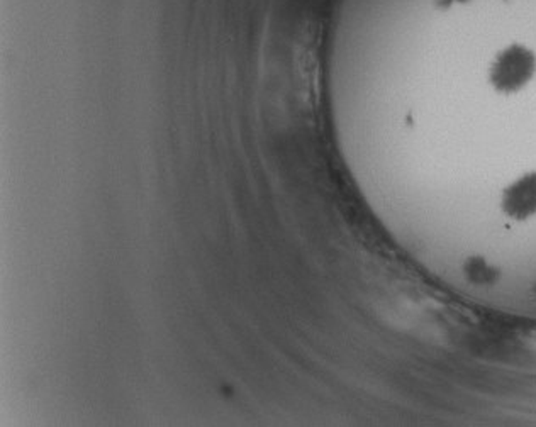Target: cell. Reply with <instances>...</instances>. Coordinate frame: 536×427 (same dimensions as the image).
Listing matches in <instances>:
<instances>
[{"label":"cell","instance_id":"cell-1","mask_svg":"<svg viewBox=\"0 0 536 427\" xmlns=\"http://www.w3.org/2000/svg\"><path fill=\"white\" fill-rule=\"evenodd\" d=\"M535 73V53L523 44H511L495 57L489 80L497 92L509 95L523 90Z\"/></svg>","mask_w":536,"mask_h":427},{"label":"cell","instance_id":"cell-2","mask_svg":"<svg viewBox=\"0 0 536 427\" xmlns=\"http://www.w3.org/2000/svg\"><path fill=\"white\" fill-rule=\"evenodd\" d=\"M502 210L515 221L536 216V173L523 175L504 190Z\"/></svg>","mask_w":536,"mask_h":427},{"label":"cell","instance_id":"cell-3","mask_svg":"<svg viewBox=\"0 0 536 427\" xmlns=\"http://www.w3.org/2000/svg\"><path fill=\"white\" fill-rule=\"evenodd\" d=\"M465 275L477 285H493L499 278V271L484 258H471L465 263Z\"/></svg>","mask_w":536,"mask_h":427},{"label":"cell","instance_id":"cell-4","mask_svg":"<svg viewBox=\"0 0 536 427\" xmlns=\"http://www.w3.org/2000/svg\"><path fill=\"white\" fill-rule=\"evenodd\" d=\"M535 292H536V288H535Z\"/></svg>","mask_w":536,"mask_h":427}]
</instances>
